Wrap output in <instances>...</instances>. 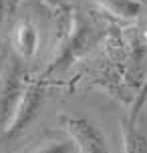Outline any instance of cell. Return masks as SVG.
<instances>
[{
	"label": "cell",
	"instance_id": "cell-1",
	"mask_svg": "<svg viewBox=\"0 0 147 153\" xmlns=\"http://www.w3.org/2000/svg\"><path fill=\"white\" fill-rule=\"evenodd\" d=\"M24 89L26 83H24L22 61L14 54H6L4 65L0 69V137L6 135L16 115V109L20 105Z\"/></svg>",
	"mask_w": 147,
	"mask_h": 153
},
{
	"label": "cell",
	"instance_id": "cell-11",
	"mask_svg": "<svg viewBox=\"0 0 147 153\" xmlns=\"http://www.w3.org/2000/svg\"><path fill=\"white\" fill-rule=\"evenodd\" d=\"M0 51H2V34H0Z\"/></svg>",
	"mask_w": 147,
	"mask_h": 153
},
{
	"label": "cell",
	"instance_id": "cell-8",
	"mask_svg": "<svg viewBox=\"0 0 147 153\" xmlns=\"http://www.w3.org/2000/svg\"><path fill=\"white\" fill-rule=\"evenodd\" d=\"M71 151H73V143L67 139V141H50V143H45V145H40L39 149H34L30 153H71Z\"/></svg>",
	"mask_w": 147,
	"mask_h": 153
},
{
	"label": "cell",
	"instance_id": "cell-7",
	"mask_svg": "<svg viewBox=\"0 0 147 153\" xmlns=\"http://www.w3.org/2000/svg\"><path fill=\"white\" fill-rule=\"evenodd\" d=\"M147 107V79L143 81V85H141V91L139 95L135 97V103H133L131 111H129V117H127V121L135 123L137 119L141 117V113H143V109Z\"/></svg>",
	"mask_w": 147,
	"mask_h": 153
},
{
	"label": "cell",
	"instance_id": "cell-4",
	"mask_svg": "<svg viewBox=\"0 0 147 153\" xmlns=\"http://www.w3.org/2000/svg\"><path fill=\"white\" fill-rule=\"evenodd\" d=\"M12 46H14V56H18L20 61H28L34 56L39 48V32L28 18L16 22L12 30Z\"/></svg>",
	"mask_w": 147,
	"mask_h": 153
},
{
	"label": "cell",
	"instance_id": "cell-6",
	"mask_svg": "<svg viewBox=\"0 0 147 153\" xmlns=\"http://www.w3.org/2000/svg\"><path fill=\"white\" fill-rule=\"evenodd\" d=\"M97 2L107 12L119 16V18H125V20L137 18L141 14V2L139 0H97Z\"/></svg>",
	"mask_w": 147,
	"mask_h": 153
},
{
	"label": "cell",
	"instance_id": "cell-5",
	"mask_svg": "<svg viewBox=\"0 0 147 153\" xmlns=\"http://www.w3.org/2000/svg\"><path fill=\"white\" fill-rule=\"evenodd\" d=\"M123 153H147V121H123Z\"/></svg>",
	"mask_w": 147,
	"mask_h": 153
},
{
	"label": "cell",
	"instance_id": "cell-3",
	"mask_svg": "<svg viewBox=\"0 0 147 153\" xmlns=\"http://www.w3.org/2000/svg\"><path fill=\"white\" fill-rule=\"evenodd\" d=\"M42 103H45V87L40 83H26V89H24V95L20 99V105L16 109L14 119L2 139H12L16 135H20L28 127V123L39 115Z\"/></svg>",
	"mask_w": 147,
	"mask_h": 153
},
{
	"label": "cell",
	"instance_id": "cell-9",
	"mask_svg": "<svg viewBox=\"0 0 147 153\" xmlns=\"http://www.w3.org/2000/svg\"><path fill=\"white\" fill-rule=\"evenodd\" d=\"M18 0H0V26L4 24V20L8 18V14L14 12Z\"/></svg>",
	"mask_w": 147,
	"mask_h": 153
},
{
	"label": "cell",
	"instance_id": "cell-10",
	"mask_svg": "<svg viewBox=\"0 0 147 153\" xmlns=\"http://www.w3.org/2000/svg\"><path fill=\"white\" fill-rule=\"evenodd\" d=\"M4 56H6V53H0V69H2V65H4Z\"/></svg>",
	"mask_w": 147,
	"mask_h": 153
},
{
	"label": "cell",
	"instance_id": "cell-2",
	"mask_svg": "<svg viewBox=\"0 0 147 153\" xmlns=\"http://www.w3.org/2000/svg\"><path fill=\"white\" fill-rule=\"evenodd\" d=\"M61 125L67 131L69 141L77 153H109L107 139L103 131L87 117L79 115H65L61 117Z\"/></svg>",
	"mask_w": 147,
	"mask_h": 153
}]
</instances>
